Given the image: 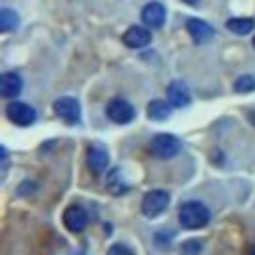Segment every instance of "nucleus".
<instances>
[{"instance_id":"1a4fd4ad","label":"nucleus","mask_w":255,"mask_h":255,"mask_svg":"<svg viewBox=\"0 0 255 255\" xmlns=\"http://www.w3.org/2000/svg\"><path fill=\"white\" fill-rule=\"evenodd\" d=\"M86 163H88V167H90L92 173L100 175L108 167V163H110V155H108L106 147H102L100 143L90 145L88 151H86Z\"/></svg>"},{"instance_id":"f257e3e1","label":"nucleus","mask_w":255,"mask_h":255,"mask_svg":"<svg viewBox=\"0 0 255 255\" xmlns=\"http://www.w3.org/2000/svg\"><path fill=\"white\" fill-rule=\"evenodd\" d=\"M211 211L203 201H185L179 207V223L185 229H201L209 223Z\"/></svg>"},{"instance_id":"4468645a","label":"nucleus","mask_w":255,"mask_h":255,"mask_svg":"<svg viewBox=\"0 0 255 255\" xmlns=\"http://www.w3.org/2000/svg\"><path fill=\"white\" fill-rule=\"evenodd\" d=\"M171 104L165 102V100H151L147 104V118L153 120V122H163L171 116Z\"/></svg>"},{"instance_id":"423d86ee","label":"nucleus","mask_w":255,"mask_h":255,"mask_svg":"<svg viewBox=\"0 0 255 255\" xmlns=\"http://www.w3.org/2000/svg\"><path fill=\"white\" fill-rule=\"evenodd\" d=\"M6 116H8V120L12 124L22 126V128L32 126L36 122V110L32 106L24 104V102H18V100H14V102H10L6 106Z\"/></svg>"},{"instance_id":"20e7f679","label":"nucleus","mask_w":255,"mask_h":255,"mask_svg":"<svg viewBox=\"0 0 255 255\" xmlns=\"http://www.w3.org/2000/svg\"><path fill=\"white\" fill-rule=\"evenodd\" d=\"M106 112H108V118H110L114 124H120V126L129 124V122H133V118H135V108H133L131 102H128L126 98H114V100H110Z\"/></svg>"},{"instance_id":"9b49d317","label":"nucleus","mask_w":255,"mask_h":255,"mask_svg":"<svg viewBox=\"0 0 255 255\" xmlns=\"http://www.w3.org/2000/svg\"><path fill=\"white\" fill-rule=\"evenodd\" d=\"M22 86H24L22 84V78L16 72H4L0 76V94L6 100H14L16 96H20Z\"/></svg>"},{"instance_id":"dca6fc26","label":"nucleus","mask_w":255,"mask_h":255,"mask_svg":"<svg viewBox=\"0 0 255 255\" xmlns=\"http://www.w3.org/2000/svg\"><path fill=\"white\" fill-rule=\"evenodd\" d=\"M106 185H108V189L112 191V193H116V195H122L126 189H128V185L122 181V175H120V169H112L110 173H108V179H106Z\"/></svg>"},{"instance_id":"7ed1b4c3","label":"nucleus","mask_w":255,"mask_h":255,"mask_svg":"<svg viewBox=\"0 0 255 255\" xmlns=\"http://www.w3.org/2000/svg\"><path fill=\"white\" fill-rule=\"evenodd\" d=\"M169 207V193L163 189H151L141 199V213L149 219L161 215Z\"/></svg>"},{"instance_id":"f03ea898","label":"nucleus","mask_w":255,"mask_h":255,"mask_svg":"<svg viewBox=\"0 0 255 255\" xmlns=\"http://www.w3.org/2000/svg\"><path fill=\"white\" fill-rule=\"evenodd\" d=\"M149 151L157 159H171L181 151V141L171 133H157L149 141Z\"/></svg>"},{"instance_id":"a211bd4d","label":"nucleus","mask_w":255,"mask_h":255,"mask_svg":"<svg viewBox=\"0 0 255 255\" xmlns=\"http://www.w3.org/2000/svg\"><path fill=\"white\" fill-rule=\"evenodd\" d=\"M233 90H235L237 94H249V92H253V90H255V76H249V74L239 76V78L233 82Z\"/></svg>"},{"instance_id":"6ab92c4d","label":"nucleus","mask_w":255,"mask_h":255,"mask_svg":"<svg viewBox=\"0 0 255 255\" xmlns=\"http://www.w3.org/2000/svg\"><path fill=\"white\" fill-rule=\"evenodd\" d=\"M106 255H133V251H131V247H128L126 243H114V245L108 249Z\"/></svg>"},{"instance_id":"412c9836","label":"nucleus","mask_w":255,"mask_h":255,"mask_svg":"<svg viewBox=\"0 0 255 255\" xmlns=\"http://www.w3.org/2000/svg\"><path fill=\"white\" fill-rule=\"evenodd\" d=\"M185 4H189V6H197L199 4V0H183Z\"/></svg>"},{"instance_id":"ddd939ff","label":"nucleus","mask_w":255,"mask_h":255,"mask_svg":"<svg viewBox=\"0 0 255 255\" xmlns=\"http://www.w3.org/2000/svg\"><path fill=\"white\" fill-rule=\"evenodd\" d=\"M187 30H189V36L197 42V44H203V42H209L213 36H215V30L211 24L199 20V18H189L187 20Z\"/></svg>"},{"instance_id":"6e6552de","label":"nucleus","mask_w":255,"mask_h":255,"mask_svg":"<svg viewBox=\"0 0 255 255\" xmlns=\"http://www.w3.org/2000/svg\"><path fill=\"white\" fill-rule=\"evenodd\" d=\"M122 40H124V44H126L128 48L139 50V48H145V46L151 42V32H149L147 26H137V24H135V26H129V28L124 32Z\"/></svg>"},{"instance_id":"4be33fe9","label":"nucleus","mask_w":255,"mask_h":255,"mask_svg":"<svg viewBox=\"0 0 255 255\" xmlns=\"http://www.w3.org/2000/svg\"><path fill=\"white\" fill-rule=\"evenodd\" d=\"M253 46H255V38H253Z\"/></svg>"},{"instance_id":"5701e85b","label":"nucleus","mask_w":255,"mask_h":255,"mask_svg":"<svg viewBox=\"0 0 255 255\" xmlns=\"http://www.w3.org/2000/svg\"><path fill=\"white\" fill-rule=\"evenodd\" d=\"M253 255H255V251H253Z\"/></svg>"},{"instance_id":"9d476101","label":"nucleus","mask_w":255,"mask_h":255,"mask_svg":"<svg viewBox=\"0 0 255 255\" xmlns=\"http://www.w3.org/2000/svg\"><path fill=\"white\" fill-rule=\"evenodd\" d=\"M165 18H167L165 6L159 2H149L141 8V20L147 28H161L165 24Z\"/></svg>"},{"instance_id":"39448f33","label":"nucleus","mask_w":255,"mask_h":255,"mask_svg":"<svg viewBox=\"0 0 255 255\" xmlns=\"http://www.w3.org/2000/svg\"><path fill=\"white\" fill-rule=\"evenodd\" d=\"M54 112L60 120H64L66 124H80L82 120V108H80V102L76 98H70V96H64V98H58L54 102Z\"/></svg>"},{"instance_id":"0eeeda50","label":"nucleus","mask_w":255,"mask_h":255,"mask_svg":"<svg viewBox=\"0 0 255 255\" xmlns=\"http://www.w3.org/2000/svg\"><path fill=\"white\" fill-rule=\"evenodd\" d=\"M62 221L70 233H82L88 225V211L82 205H70L64 209Z\"/></svg>"},{"instance_id":"f8f14e48","label":"nucleus","mask_w":255,"mask_h":255,"mask_svg":"<svg viewBox=\"0 0 255 255\" xmlns=\"http://www.w3.org/2000/svg\"><path fill=\"white\" fill-rule=\"evenodd\" d=\"M167 102H169L173 108H185V106H189V102H191V92H189V88H187L183 82H179V80L171 82V84L167 86Z\"/></svg>"},{"instance_id":"f3484780","label":"nucleus","mask_w":255,"mask_h":255,"mask_svg":"<svg viewBox=\"0 0 255 255\" xmlns=\"http://www.w3.org/2000/svg\"><path fill=\"white\" fill-rule=\"evenodd\" d=\"M18 26V14L10 8H2L0 10V30L2 32H10Z\"/></svg>"},{"instance_id":"aec40b11","label":"nucleus","mask_w":255,"mask_h":255,"mask_svg":"<svg viewBox=\"0 0 255 255\" xmlns=\"http://www.w3.org/2000/svg\"><path fill=\"white\" fill-rule=\"evenodd\" d=\"M247 120H249V122H251V126H255V110H253V112H249V114H247Z\"/></svg>"},{"instance_id":"2eb2a0df","label":"nucleus","mask_w":255,"mask_h":255,"mask_svg":"<svg viewBox=\"0 0 255 255\" xmlns=\"http://www.w3.org/2000/svg\"><path fill=\"white\" fill-rule=\"evenodd\" d=\"M227 30L237 34V36H247L249 32H253L255 28V20L253 18H243V16H237V18H229L227 20Z\"/></svg>"}]
</instances>
